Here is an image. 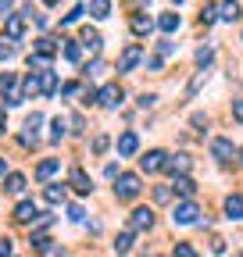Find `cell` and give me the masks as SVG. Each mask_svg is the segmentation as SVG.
Wrapping results in <instances>:
<instances>
[{
  "instance_id": "cell-38",
  "label": "cell",
  "mask_w": 243,
  "mask_h": 257,
  "mask_svg": "<svg viewBox=\"0 0 243 257\" xmlns=\"http://www.w3.org/2000/svg\"><path fill=\"white\" fill-rule=\"evenodd\" d=\"M11 8H15L11 0H0V18H8V15H11Z\"/></svg>"
},
{
  "instance_id": "cell-43",
  "label": "cell",
  "mask_w": 243,
  "mask_h": 257,
  "mask_svg": "<svg viewBox=\"0 0 243 257\" xmlns=\"http://www.w3.org/2000/svg\"><path fill=\"white\" fill-rule=\"evenodd\" d=\"M8 57H11V47H8L4 40H0V61H8Z\"/></svg>"
},
{
  "instance_id": "cell-39",
  "label": "cell",
  "mask_w": 243,
  "mask_h": 257,
  "mask_svg": "<svg viewBox=\"0 0 243 257\" xmlns=\"http://www.w3.org/2000/svg\"><path fill=\"white\" fill-rule=\"evenodd\" d=\"M97 72H104V61H93V64L86 68V75H97Z\"/></svg>"
},
{
  "instance_id": "cell-28",
  "label": "cell",
  "mask_w": 243,
  "mask_h": 257,
  "mask_svg": "<svg viewBox=\"0 0 243 257\" xmlns=\"http://www.w3.org/2000/svg\"><path fill=\"white\" fill-rule=\"evenodd\" d=\"M129 246H133V232H122V236L114 239V250H118V253H129Z\"/></svg>"
},
{
  "instance_id": "cell-48",
  "label": "cell",
  "mask_w": 243,
  "mask_h": 257,
  "mask_svg": "<svg viewBox=\"0 0 243 257\" xmlns=\"http://www.w3.org/2000/svg\"><path fill=\"white\" fill-rule=\"evenodd\" d=\"M239 257H243V253H239Z\"/></svg>"
},
{
  "instance_id": "cell-26",
  "label": "cell",
  "mask_w": 243,
  "mask_h": 257,
  "mask_svg": "<svg viewBox=\"0 0 243 257\" xmlns=\"http://www.w3.org/2000/svg\"><path fill=\"white\" fill-rule=\"evenodd\" d=\"M40 125H43V114H36V111H33V114L25 118V128H29L25 136H33V140H36V128H40Z\"/></svg>"
},
{
  "instance_id": "cell-25",
  "label": "cell",
  "mask_w": 243,
  "mask_h": 257,
  "mask_svg": "<svg viewBox=\"0 0 243 257\" xmlns=\"http://www.w3.org/2000/svg\"><path fill=\"white\" fill-rule=\"evenodd\" d=\"M225 22H236L239 18V4H236V0H225V4H222V11H218Z\"/></svg>"
},
{
  "instance_id": "cell-19",
  "label": "cell",
  "mask_w": 243,
  "mask_h": 257,
  "mask_svg": "<svg viewBox=\"0 0 243 257\" xmlns=\"http://www.w3.org/2000/svg\"><path fill=\"white\" fill-rule=\"evenodd\" d=\"M40 93H47V96H50V93H57V75H54L50 68H47V72H40Z\"/></svg>"
},
{
  "instance_id": "cell-24",
  "label": "cell",
  "mask_w": 243,
  "mask_h": 257,
  "mask_svg": "<svg viewBox=\"0 0 243 257\" xmlns=\"http://www.w3.org/2000/svg\"><path fill=\"white\" fill-rule=\"evenodd\" d=\"M43 197H47V204H61V200H65V186H47Z\"/></svg>"
},
{
  "instance_id": "cell-13",
  "label": "cell",
  "mask_w": 243,
  "mask_h": 257,
  "mask_svg": "<svg viewBox=\"0 0 243 257\" xmlns=\"http://www.w3.org/2000/svg\"><path fill=\"white\" fill-rule=\"evenodd\" d=\"M172 186H175V193H179V197H186V200L197 193V182H193L190 175H175V182H172Z\"/></svg>"
},
{
  "instance_id": "cell-37",
  "label": "cell",
  "mask_w": 243,
  "mask_h": 257,
  "mask_svg": "<svg viewBox=\"0 0 243 257\" xmlns=\"http://www.w3.org/2000/svg\"><path fill=\"white\" fill-rule=\"evenodd\" d=\"M68 218H72V221H82V207L72 204V207H68Z\"/></svg>"
},
{
  "instance_id": "cell-22",
  "label": "cell",
  "mask_w": 243,
  "mask_h": 257,
  "mask_svg": "<svg viewBox=\"0 0 243 257\" xmlns=\"http://www.w3.org/2000/svg\"><path fill=\"white\" fill-rule=\"evenodd\" d=\"M158 29H161V32H175V29H179V15H175V11L161 15V18H158Z\"/></svg>"
},
{
  "instance_id": "cell-11",
  "label": "cell",
  "mask_w": 243,
  "mask_h": 257,
  "mask_svg": "<svg viewBox=\"0 0 243 257\" xmlns=\"http://www.w3.org/2000/svg\"><path fill=\"white\" fill-rule=\"evenodd\" d=\"M4 32H8V40H22V36H25V22L15 18V15H8V18H4Z\"/></svg>"
},
{
  "instance_id": "cell-17",
  "label": "cell",
  "mask_w": 243,
  "mask_h": 257,
  "mask_svg": "<svg viewBox=\"0 0 243 257\" xmlns=\"http://www.w3.org/2000/svg\"><path fill=\"white\" fill-rule=\"evenodd\" d=\"M225 218H229V221L243 218V197H239V193H236V197H229V200H225Z\"/></svg>"
},
{
  "instance_id": "cell-30",
  "label": "cell",
  "mask_w": 243,
  "mask_h": 257,
  "mask_svg": "<svg viewBox=\"0 0 243 257\" xmlns=\"http://www.w3.org/2000/svg\"><path fill=\"white\" fill-rule=\"evenodd\" d=\"M154 200H158V204H168V200H172V189H168V186H158V189H154Z\"/></svg>"
},
{
  "instance_id": "cell-4",
  "label": "cell",
  "mask_w": 243,
  "mask_h": 257,
  "mask_svg": "<svg viewBox=\"0 0 243 257\" xmlns=\"http://www.w3.org/2000/svg\"><path fill=\"white\" fill-rule=\"evenodd\" d=\"M197 214H200V211H197V204H193V200H182V204H175L172 221H175V225H193V221H197Z\"/></svg>"
},
{
  "instance_id": "cell-31",
  "label": "cell",
  "mask_w": 243,
  "mask_h": 257,
  "mask_svg": "<svg viewBox=\"0 0 243 257\" xmlns=\"http://www.w3.org/2000/svg\"><path fill=\"white\" fill-rule=\"evenodd\" d=\"M175 257H197V250L190 243H175Z\"/></svg>"
},
{
  "instance_id": "cell-33",
  "label": "cell",
  "mask_w": 243,
  "mask_h": 257,
  "mask_svg": "<svg viewBox=\"0 0 243 257\" xmlns=\"http://www.w3.org/2000/svg\"><path fill=\"white\" fill-rule=\"evenodd\" d=\"M0 89H8V93L15 89V75H11V72H4V75H0Z\"/></svg>"
},
{
  "instance_id": "cell-7",
  "label": "cell",
  "mask_w": 243,
  "mask_h": 257,
  "mask_svg": "<svg viewBox=\"0 0 243 257\" xmlns=\"http://www.w3.org/2000/svg\"><path fill=\"white\" fill-rule=\"evenodd\" d=\"M136 150H140V136H136V133H122V136H118V154H122V157H133Z\"/></svg>"
},
{
  "instance_id": "cell-36",
  "label": "cell",
  "mask_w": 243,
  "mask_h": 257,
  "mask_svg": "<svg viewBox=\"0 0 243 257\" xmlns=\"http://www.w3.org/2000/svg\"><path fill=\"white\" fill-rule=\"evenodd\" d=\"M61 93H65V96H75V93H79V82H65V86H61Z\"/></svg>"
},
{
  "instance_id": "cell-3",
  "label": "cell",
  "mask_w": 243,
  "mask_h": 257,
  "mask_svg": "<svg viewBox=\"0 0 243 257\" xmlns=\"http://www.w3.org/2000/svg\"><path fill=\"white\" fill-rule=\"evenodd\" d=\"M93 100H97L100 107H118V104H122V86H118V82H107L100 93H93Z\"/></svg>"
},
{
  "instance_id": "cell-12",
  "label": "cell",
  "mask_w": 243,
  "mask_h": 257,
  "mask_svg": "<svg viewBox=\"0 0 243 257\" xmlns=\"http://www.w3.org/2000/svg\"><path fill=\"white\" fill-rule=\"evenodd\" d=\"M82 47L86 50H93V54H100V47H104V36L97 29H82Z\"/></svg>"
},
{
  "instance_id": "cell-8",
  "label": "cell",
  "mask_w": 243,
  "mask_h": 257,
  "mask_svg": "<svg viewBox=\"0 0 243 257\" xmlns=\"http://www.w3.org/2000/svg\"><path fill=\"white\" fill-rule=\"evenodd\" d=\"M165 157H168L165 150H150L147 157H140V165H143V172H161L165 168Z\"/></svg>"
},
{
  "instance_id": "cell-32",
  "label": "cell",
  "mask_w": 243,
  "mask_h": 257,
  "mask_svg": "<svg viewBox=\"0 0 243 257\" xmlns=\"http://www.w3.org/2000/svg\"><path fill=\"white\" fill-rule=\"evenodd\" d=\"M215 18H218V11H215V8H204V11H200V25H211Z\"/></svg>"
},
{
  "instance_id": "cell-42",
  "label": "cell",
  "mask_w": 243,
  "mask_h": 257,
  "mask_svg": "<svg viewBox=\"0 0 243 257\" xmlns=\"http://www.w3.org/2000/svg\"><path fill=\"white\" fill-rule=\"evenodd\" d=\"M211 250H215V253H222V250H225V239H218V236H215V239H211Z\"/></svg>"
},
{
  "instance_id": "cell-34",
  "label": "cell",
  "mask_w": 243,
  "mask_h": 257,
  "mask_svg": "<svg viewBox=\"0 0 243 257\" xmlns=\"http://www.w3.org/2000/svg\"><path fill=\"white\" fill-rule=\"evenodd\" d=\"M54 140H61V136H65V121H61V118H54V133H50Z\"/></svg>"
},
{
  "instance_id": "cell-10",
  "label": "cell",
  "mask_w": 243,
  "mask_h": 257,
  "mask_svg": "<svg viewBox=\"0 0 243 257\" xmlns=\"http://www.w3.org/2000/svg\"><path fill=\"white\" fill-rule=\"evenodd\" d=\"M36 214H40V211H36V204H33V200H22V204L15 207V221H22V225H29Z\"/></svg>"
},
{
  "instance_id": "cell-9",
  "label": "cell",
  "mask_w": 243,
  "mask_h": 257,
  "mask_svg": "<svg viewBox=\"0 0 243 257\" xmlns=\"http://www.w3.org/2000/svg\"><path fill=\"white\" fill-rule=\"evenodd\" d=\"M57 168H61V161H57V157H47V161H40L36 179H40V182H47V179H54V175H57Z\"/></svg>"
},
{
  "instance_id": "cell-29",
  "label": "cell",
  "mask_w": 243,
  "mask_h": 257,
  "mask_svg": "<svg viewBox=\"0 0 243 257\" xmlns=\"http://www.w3.org/2000/svg\"><path fill=\"white\" fill-rule=\"evenodd\" d=\"M211 57H215V50H211V47H200V50H197V64H200V68H207Z\"/></svg>"
},
{
  "instance_id": "cell-1",
  "label": "cell",
  "mask_w": 243,
  "mask_h": 257,
  "mask_svg": "<svg viewBox=\"0 0 243 257\" xmlns=\"http://www.w3.org/2000/svg\"><path fill=\"white\" fill-rule=\"evenodd\" d=\"M114 193H118V200H136V197H140V175H133V172L118 175Z\"/></svg>"
},
{
  "instance_id": "cell-5",
  "label": "cell",
  "mask_w": 243,
  "mask_h": 257,
  "mask_svg": "<svg viewBox=\"0 0 243 257\" xmlns=\"http://www.w3.org/2000/svg\"><path fill=\"white\" fill-rule=\"evenodd\" d=\"M150 225H154V211H150V207H136V211L129 214V229H133V232H147Z\"/></svg>"
},
{
  "instance_id": "cell-44",
  "label": "cell",
  "mask_w": 243,
  "mask_h": 257,
  "mask_svg": "<svg viewBox=\"0 0 243 257\" xmlns=\"http://www.w3.org/2000/svg\"><path fill=\"white\" fill-rule=\"evenodd\" d=\"M4 125H8V118H4V111H0V133H4Z\"/></svg>"
},
{
  "instance_id": "cell-46",
  "label": "cell",
  "mask_w": 243,
  "mask_h": 257,
  "mask_svg": "<svg viewBox=\"0 0 243 257\" xmlns=\"http://www.w3.org/2000/svg\"><path fill=\"white\" fill-rule=\"evenodd\" d=\"M43 4H57V0H43Z\"/></svg>"
},
{
  "instance_id": "cell-14",
  "label": "cell",
  "mask_w": 243,
  "mask_h": 257,
  "mask_svg": "<svg viewBox=\"0 0 243 257\" xmlns=\"http://www.w3.org/2000/svg\"><path fill=\"white\" fill-rule=\"evenodd\" d=\"M68 182H72V189H75V193H82V197H86L89 189H93V186H89V179H86V172H82V168H72Z\"/></svg>"
},
{
  "instance_id": "cell-23",
  "label": "cell",
  "mask_w": 243,
  "mask_h": 257,
  "mask_svg": "<svg viewBox=\"0 0 243 257\" xmlns=\"http://www.w3.org/2000/svg\"><path fill=\"white\" fill-rule=\"evenodd\" d=\"M107 11H111V0H89V15L93 18H107Z\"/></svg>"
},
{
  "instance_id": "cell-45",
  "label": "cell",
  "mask_w": 243,
  "mask_h": 257,
  "mask_svg": "<svg viewBox=\"0 0 243 257\" xmlns=\"http://www.w3.org/2000/svg\"><path fill=\"white\" fill-rule=\"evenodd\" d=\"M4 172H8V165H4V161H0V179H4Z\"/></svg>"
},
{
  "instance_id": "cell-40",
  "label": "cell",
  "mask_w": 243,
  "mask_h": 257,
  "mask_svg": "<svg viewBox=\"0 0 243 257\" xmlns=\"http://www.w3.org/2000/svg\"><path fill=\"white\" fill-rule=\"evenodd\" d=\"M232 118H236V121H243V100H236V104H232Z\"/></svg>"
},
{
  "instance_id": "cell-47",
  "label": "cell",
  "mask_w": 243,
  "mask_h": 257,
  "mask_svg": "<svg viewBox=\"0 0 243 257\" xmlns=\"http://www.w3.org/2000/svg\"><path fill=\"white\" fill-rule=\"evenodd\" d=\"M172 4H182V0H172Z\"/></svg>"
},
{
  "instance_id": "cell-6",
  "label": "cell",
  "mask_w": 243,
  "mask_h": 257,
  "mask_svg": "<svg viewBox=\"0 0 243 257\" xmlns=\"http://www.w3.org/2000/svg\"><path fill=\"white\" fill-rule=\"evenodd\" d=\"M190 154H175V157H165V168L161 172H168V175H186L190 172Z\"/></svg>"
},
{
  "instance_id": "cell-20",
  "label": "cell",
  "mask_w": 243,
  "mask_h": 257,
  "mask_svg": "<svg viewBox=\"0 0 243 257\" xmlns=\"http://www.w3.org/2000/svg\"><path fill=\"white\" fill-rule=\"evenodd\" d=\"M36 93H40V72L22 79V96H36Z\"/></svg>"
},
{
  "instance_id": "cell-2",
  "label": "cell",
  "mask_w": 243,
  "mask_h": 257,
  "mask_svg": "<svg viewBox=\"0 0 243 257\" xmlns=\"http://www.w3.org/2000/svg\"><path fill=\"white\" fill-rule=\"evenodd\" d=\"M140 61H143V47L140 43H129L126 50H122V57H118V72H133Z\"/></svg>"
},
{
  "instance_id": "cell-21",
  "label": "cell",
  "mask_w": 243,
  "mask_h": 257,
  "mask_svg": "<svg viewBox=\"0 0 243 257\" xmlns=\"http://www.w3.org/2000/svg\"><path fill=\"white\" fill-rule=\"evenodd\" d=\"M61 54H65V57H68V61L75 64V61L82 57V47H79L75 40H61Z\"/></svg>"
},
{
  "instance_id": "cell-16",
  "label": "cell",
  "mask_w": 243,
  "mask_h": 257,
  "mask_svg": "<svg viewBox=\"0 0 243 257\" xmlns=\"http://www.w3.org/2000/svg\"><path fill=\"white\" fill-rule=\"evenodd\" d=\"M232 150H236V147H232V140H215V143H211V154H215L218 161H229V157H232Z\"/></svg>"
},
{
  "instance_id": "cell-35",
  "label": "cell",
  "mask_w": 243,
  "mask_h": 257,
  "mask_svg": "<svg viewBox=\"0 0 243 257\" xmlns=\"http://www.w3.org/2000/svg\"><path fill=\"white\" fill-rule=\"evenodd\" d=\"M104 150H107V136H97L93 140V154H104Z\"/></svg>"
},
{
  "instance_id": "cell-27",
  "label": "cell",
  "mask_w": 243,
  "mask_h": 257,
  "mask_svg": "<svg viewBox=\"0 0 243 257\" xmlns=\"http://www.w3.org/2000/svg\"><path fill=\"white\" fill-rule=\"evenodd\" d=\"M8 193H15V197H18V193L25 189V175H8V186H4Z\"/></svg>"
},
{
  "instance_id": "cell-41",
  "label": "cell",
  "mask_w": 243,
  "mask_h": 257,
  "mask_svg": "<svg viewBox=\"0 0 243 257\" xmlns=\"http://www.w3.org/2000/svg\"><path fill=\"white\" fill-rule=\"evenodd\" d=\"M0 257H11V239H0Z\"/></svg>"
},
{
  "instance_id": "cell-15",
  "label": "cell",
  "mask_w": 243,
  "mask_h": 257,
  "mask_svg": "<svg viewBox=\"0 0 243 257\" xmlns=\"http://www.w3.org/2000/svg\"><path fill=\"white\" fill-rule=\"evenodd\" d=\"M129 29L136 32V36H150V29H154V22H150L147 15H133V18H129Z\"/></svg>"
},
{
  "instance_id": "cell-18",
  "label": "cell",
  "mask_w": 243,
  "mask_h": 257,
  "mask_svg": "<svg viewBox=\"0 0 243 257\" xmlns=\"http://www.w3.org/2000/svg\"><path fill=\"white\" fill-rule=\"evenodd\" d=\"M50 64H54V54H33V57H29V68H36V72H47L50 68Z\"/></svg>"
}]
</instances>
